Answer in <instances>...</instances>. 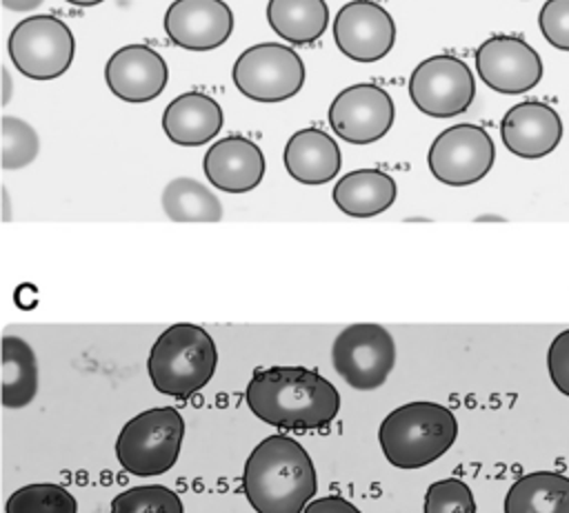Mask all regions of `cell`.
<instances>
[{"label":"cell","instance_id":"cell-20","mask_svg":"<svg viewBox=\"0 0 569 513\" xmlns=\"http://www.w3.org/2000/svg\"><path fill=\"white\" fill-rule=\"evenodd\" d=\"M396 182L378 169L345 173L333 187L336 207L351 218H371L387 211L396 200Z\"/></svg>","mask_w":569,"mask_h":513},{"label":"cell","instance_id":"cell-6","mask_svg":"<svg viewBox=\"0 0 569 513\" xmlns=\"http://www.w3.org/2000/svg\"><path fill=\"white\" fill-rule=\"evenodd\" d=\"M331 364L351 389L373 391L385 384L396 364V342L380 324H349L333 340Z\"/></svg>","mask_w":569,"mask_h":513},{"label":"cell","instance_id":"cell-11","mask_svg":"<svg viewBox=\"0 0 569 513\" xmlns=\"http://www.w3.org/2000/svg\"><path fill=\"white\" fill-rule=\"evenodd\" d=\"M476 71L493 91L513 95L533 89L542 80V60L520 36L498 33L476 49Z\"/></svg>","mask_w":569,"mask_h":513},{"label":"cell","instance_id":"cell-16","mask_svg":"<svg viewBox=\"0 0 569 513\" xmlns=\"http://www.w3.org/2000/svg\"><path fill=\"white\" fill-rule=\"evenodd\" d=\"M500 138L513 155L536 160L549 155L560 144L562 120L547 102H518L502 115Z\"/></svg>","mask_w":569,"mask_h":513},{"label":"cell","instance_id":"cell-26","mask_svg":"<svg viewBox=\"0 0 569 513\" xmlns=\"http://www.w3.org/2000/svg\"><path fill=\"white\" fill-rule=\"evenodd\" d=\"M109 513H184L176 491L160 484L131 486L111 500Z\"/></svg>","mask_w":569,"mask_h":513},{"label":"cell","instance_id":"cell-1","mask_svg":"<svg viewBox=\"0 0 569 513\" xmlns=\"http://www.w3.org/2000/svg\"><path fill=\"white\" fill-rule=\"evenodd\" d=\"M249 411L278 429H325L340 411V393L313 369H258L244 391Z\"/></svg>","mask_w":569,"mask_h":513},{"label":"cell","instance_id":"cell-22","mask_svg":"<svg viewBox=\"0 0 569 513\" xmlns=\"http://www.w3.org/2000/svg\"><path fill=\"white\" fill-rule=\"evenodd\" d=\"M267 22L287 42L307 44L325 33L329 9L325 0H269Z\"/></svg>","mask_w":569,"mask_h":513},{"label":"cell","instance_id":"cell-34","mask_svg":"<svg viewBox=\"0 0 569 513\" xmlns=\"http://www.w3.org/2000/svg\"><path fill=\"white\" fill-rule=\"evenodd\" d=\"M71 4H78V7H93V4H100L102 0H67Z\"/></svg>","mask_w":569,"mask_h":513},{"label":"cell","instance_id":"cell-21","mask_svg":"<svg viewBox=\"0 0 569 513\" xmlns=\"http://www.w3.org/2000/svg\"><path fill=\"white\" fill-rule=\"evenodd\" d=\"M505 513H569V477L553 471L518 477L505 495Z\"/></svg>","mask_w":569,"mask_h":513},{"label":"cell","instance_id":"cell-2","mask_svg":"<svg viewBox=\"0 0 569 513\" xmlns=\"http://www.w3.org/2000/svg\"><path fill=\"white\" fill-rule=\"evenodd\" d=\"M316 489L309 453L282 433L264 437L244 462L242 491L256 513H302Z\"/></svg>","mask_w":569,"mask_h":513},{"label":"cell","instance_id":"cell-19","mask_svg":"<svg viewBox=\"0 0 569 513\" xmlns=\"http://www.w3.org/2000/svg\"><path fill=\"white\" fill-rule=\"evenodd\" d=\"M222 127L220 104L202 93L189 91L173 98L162 113V129L167 138L182 147H198L218 135Z\"/></svg>","mask_w":569,"mask_h":513},{"label":"cell","instance_id":"cell-4","mask_svg":"<svg viewBox=\"0 0 569 513\" xmlns=\"http://www.w3.org/2000/svg\"><path fill=\"white\" fill-rule=\"evenodd\" d=\"M218 366L213 338L198 324L178 322L164 329L147 358V373L156 391L191 398L209 384Z\"/></svg>","mask_w":569,"mask_h":513},{"label":"cell","instance_id":"cell-9","mask_svg":"<svg viewBox=\"0 0 569 513\" xmlns=\"http://www.w3.org/2000/svg\"><path fill=\"white\" fill-rule=\"evenodd\" d=\"M476 95L471 69L456 56L422 60L409 78L411 102L431 118H453L469 109Z\"/></svg>","mask_w":569,"mask_h":513},{"label":"cell","instance_id":"cell-13","mask_svg":"<svg viewBox=\"0 0 569 513\" xmlns=\"http://www.w3.org/2000/svg\"><path fill=\"white\" fill-rule=\"evenodd\" d=\"M333 40L347 58L356 62H376L391 51L396 42V22L378 2L351 0L336 13Z\"/></svg>","mask_w":569,"mask_h":513},{"label":"cell","instance_id":"cell-31","mask_svg":"<svg viewBox=\"0 0 569 513\" xmlns=\"http://www.w3.org/2000/svg\"><path fill=\"white\" fill-rule=\"evenodd\" d=\"M302 513H362V511L340 495H327L320 500H311Z\"/></svg>","mask_w":569,"mask_h":513},{"label":"cell","instance_id":"cell-27","mask_svg":"<svg viewBox=\"0 0 569 513\" xmlns=\"http://www.w3.org/2000/svg\"><path fill=\"white\" fill-rule=\"evenodd\" d=\"M38 155L36 129L13 115L2 118V167L7 171L22 169Z\"/></svg>","mask_w":569,"mask_h":513},{"label":"cell","instance_id":"cell-8","mask_svg":"<svg viewBox=\"0 0 569 513\" xmlns=\"http://www.w3.org/2000/svg\"><path fill=\"white\" fill-rule=\"evenodd\" d=\"M71 29L56 16H31L18 22L9 36V56L18 71L33 80L62 76L73 60Z\"/></svg>","mask_w":569,"mask_h":513},{"label":"cell","instance_id":"cell-23","mask_svg":"<svg viewBox=\"0 0 569 513\" xmlns=\"http://www.w3.org/2000/svg\"><path fill=\"white\" fill-rule=\"evenodd\" d=\"M38 393V364L33 349L16 335L2 338V404L27 406Z\"/></svg>","mask_w":569,"mask_h":513},{"label":"cell","instance_id":"cell-15","mask_svg":"<svg viewBox=\"0 0 569 513\" xmlns=\"http://www.w3.org/2000/svg\"><path fill=\"white\" fill-rule=\"evenodd\" d=\"M169 71L164 58L147 44H127L104 64V80L113 95L124 102H149L167 84Z\"/></svg>","mask_w":569,"mask_h":513},{"label":"cell","instance_id":"cell-10","mask_svg":"<svg viewBox=\"0 0 569 513\" xmlns=\"http://www.w3.org/2000/svg\"><path fill=\"white\" fill-rule=\"evenodd\" d=\"M496 160L489 133L478 124H453L429 147L427 164L436 180L449 187H467L482 180Z\"/></svg>","mask_w":569,"mask_h":513},{"label":"cell","instance_id":"cell-29","mask_svg":"<svg viewBox=\"0 0 569 513\" xmlns=\"http://www.w3.org/2000/svg\"><path fill=\"white\" fill-rule=\"evenodd\" d=\"M538 27L551 47L569 51V0H547L538 13Z\"/></svg>","mask_w":569,"mask_h":513},{"label":"cell","instance_id":"cell-24","mask_svg":"<svg viewBox=\"0 0 569 513\" xmlns=\"http://www.w3.org/2000/svg\"><path fill=\"white\" fill-rule=\"evenodd\" d=\"M162 209L173 222H218L222 204L202 182L173 178L162 191Z\"/></svg>","mask_w":569,"mask_h":513},{"label":"cell","instance_id":"cell-14","mask_svg":"<svg viewBox=\"0 0 569 513\" xmlns=\"http://www.w3.org/2000/svg\"><path fill=\"white\" fill-rule=\"evenodd\" d=\"M169 40L189 51H211L233 31V13L224 0H173L164 13Z\"/></svg>","mask_w":569,"mask_h":513},{"label":"cell","instance_id":"cell-28","mask_svg":"<svg viewBox=\"0 0 569 513\" xmlns=\"http://www.w3.org/2000/svg\"><path fill=\"white\" fill-rule=\"evenodd\" d=\"M425 513H476V500L462 480H438L425 493Z\"/></svg>","mask_w":569,"mask_h":513},{"label":"cell","instance_id":"cell-17","mask_svg":"<svg viewBox=\"0 0 569 513\" xmlns=\"http://www.w3.org/2000/svg\"><path fill=\"white\" fill-rule=\"evenodd\" d=\"M207 180L227 193H247L264 178V155L260 147L244 135H229L204 153Z\"/></svg>","mask_w":569,"mask_h":513},{"label":"cell","instance_id":"cell-33","mask_svg":"<svg viewBox=\"0 0 569 513\" xmlns=\"http://www.w3.org/2000/svg\"><path fill=\"white\" fill-rule=\"evenodd\" d=\"M2 78H4V104H7L9 102V93H11V78H9L7 69L2 71Z\"/></svg>","mask_w":569,"mask_h":513},{"label":"cell","instance_id":"cell-32","mask_svg":"<svg viewBox=\"0 0 569 513\" xmlns=\"http://www.w3.org/2000/svg\"><path fill=\"white\" fill-rule=\"evenodd\" d=\"M4 9L9 11H18V13H24V11H33L36 7L42 4V0H2Z\"/></svg>","mask_w":569,"mask_h":513},{"label":"cell","instance_id":"cell-18","mask_svg":"<svg viewBox=\"0 0 569 513\" xmlns=\"http://www.w3.org/2000/svg\"><path fill=\"white\" fill-rule=\"evenodd\" d=\"M282 160L287 173L302 184H325L338 175L342 164L338 142L316 127L296 131L284 144Z\"/></svg>","mask_w":569,"mask_h":513},{"label":"cell","instance_id":"cell-30","mask_svg":"<svg viewBox=\"0 0 569 513\" xmlns=\"http://www.w3.org/2000/svg\"><path fill=\"white\" fill-rule=\"evenodd\" d=\"M547 369L553 386L569 398V329L551 340L547 351Z\"/></svg>","mask_w":569,"mask_h":513},{"label":"cell","instance_id":"cell-25","mask_svg":"<svg viewBox=\"0 0 569 513\" xmlns=\"http://www.w3.org/2000/svg\"><path fill=\"white\" fill-rule=\"evenodd\" d=\"M4 513H78V500L60 484L33 482L9 495Z\"/></svg>","mask_w":569,"mask_h":513},{"label":"cell","instance_id":"cell-3","mask_svg":"<svg viewBox=\"0 0 569 513\" xmlns=\"http://www.w3.org/2000/svg\"><path fill=\"white\" fill-rule=\"evenodd\" d=\"M458 437L456 415L438 402H407L378 429V442L396 469H422L445 455Z\"/></svg>","mask_w":569,"mask_h":513},{"label":"cell","instance_id":"cell-12","mask_svg":"<svg viewBox=\"0 0 569 513\" xmlns=\"http://www.w3.org/2000/svg\"><path fill=\"white\" fill-rule=\"evenodd\" d=\"M391 95L371 82L342 89L329 107V124L338 138L353 144H369L387 135L393 124Z\"/></svg>","mask_w":569,"mask_h":513},{"label":"cell","instance_id":"cell-7","mask_svg":"<svg viewBox=\"0 0 569 513\" xmlns=\"http://www.w3.org/2000/svg\"><path fill=\"white\" fill-rule=\"evenodd\" d=\"M233 84L256 102H282L305 84L302 58L280 42H262L244 49L233 64Z\"/></svg>","mask_w":569,"mask_h":513},{"label":"cell","instance_id":"cell-5","mask_svg":"<svg viewBox=\"0 0 569 513\" xmlns=\"http://www.w3.org/2000/svg\"><path fill=\"white\" fill-rule=\"evenodd\" d=\"M184 420L173 406H156L133 415L118 433L116 457L138 477L167 473L180 455Z\"/></svg>","mask_w":569,"mask_h":513}]
</instances>
